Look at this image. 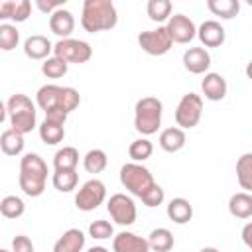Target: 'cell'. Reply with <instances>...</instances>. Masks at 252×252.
Here are the masks:
<instances>
[{
    "label": "cell",
    "instance_id": "9c48e42d",
    "mask_svg": "<svg viewBox=\"0 0 252 252\" xmlns=\"http://www.w3.org/2000/svg\"><path fill=\"white\" fill-rule=\"evenodd\" d=\"M106 209H108L110 219H112L116 224H120V226H130V224H134L136 215H138L136 203L132 201V197H128V195H124V193H114V195L108 199Z\"/></svg>",
    "mask_w": 252,
    "mask_h": 252
},
{
    "label": "cell",
    "instance_id": "5b68a950",
    "mask_svg": "<svg viewBox=\"0 0 252 252\" xmlns=\"http://www.w3.org/2000/svg\"><path fill=\"white\" fill-rule=\"evenodd\" d=\"M120 183L126 187V191H130L136 197H142L156 181L154 175L148 167H144L142 163H124L120 167Z\"/></svg>",
    "mask_w": 252,
    "mask_h": 252
},
{
    "label": "cell",
    "instance_id": "e0dca14e",
    "mask_svg": "<svg viewBox=\"0 0 252 252\" xmlns=\"http://www.w3.org/2000/svg\"><path fill=\"white\" fill-rule=\"evenodd\" d=\"M49 30L61 39H67L75 30V16L65 8L55 10L53 14H49Z\"/></svg>",
    "mask_w": 252,
    "mask_h": 252
},
{
    "label": "cell",
    "instance_id": "f546056e",
    "mask_svg": "<svg viewBox=\"0 0 252 252\" xmlns=\"http://www.w3.org/2000/svg\"><path fill=\"white\" fill-rule=\"evenodd\" d=\"M51 181H53V187L57 191L71 193L79 183V175H77V169H59V171L53 173Z\"/></svg>",
    "mask_w": 252,
    "mask_h": 252
},
{
    "label": "cell",
    "instance_id": "ac0fdd59",
    "mask_svg": "<svg viewBox=\"0 0 252 252\" xmlns=\"http://www.w3.org/2000/svg\"><path fill=\"white\" fill-rule=\"evenodd\" d=\"M53 51V43L45 37V35H30L26 41H24V53L26 57L30 59H35V61H45L49 57V53Z\"/></svg>",
    "mask_w": 252,
    "mask_h": 252
},
{
    "label": "cell",
    "instance_id": "4316f807",
    "mask_svg": "<svg viewBox=\"0 0 252 252\" xmlns=\"http://www.w3.org/2000/svg\"><path fill=\"white\" fill-rule=\"evenodd\" d=\"M207 8L222 20H232L240 12V2L238 0H207Z\"/></svg>",
    "mask_w": 252,
    "mask_h": 252
},
{
    "label": "cell",
    "instance_id": "d590c367",
    "mask_svg": "<svg viewBox=\"0 0 252 252\" xmlns=\"http://www.w3.org/2000/svg\"><path fill=\"white\" fill-rule=\"evenodd\" d=\"M67 69H69V63H65L63 59H59V57H55V55L47 57V59L41 63V73H43L47 79H59V77H63V75L67 73Z\"/></svg>",
    "mask_w": 252,
    "mask_h": 252
},
{
    "label": "cell",
    "instance_id": "83f0119b",
    "mask_svg": "<svg viewBox=\"0 0 252 252\" xmlns=\"http://www.w3.org/2000/svg\"><path fill=\"white\" fill-rule=\"evenodd\" d=\"M236 179H238V185L246 193H250V189H252V154L250 152H246L238 158V161H236Z\"/></svg>",
    "mask_w": 252,
    "mask_h": 252
},
{
    "label": "cell",
    "instance_id": "44dd1931",
    "mask_svg": "<svg viewBox=\"0 0 252 252\" xmlns=\"http://www.w3.org/2000/svg\"><path fill=\"white\" fill-rule=\"evenodd\" d=\"M185 132L181 130V128H177V126H171V128H165V130H161V134H159V148L163 150V152H167V154H175V152H179L183 146H185Z\"/></svg>",
    "mask_w": 252,
    "mask_h": 252
},
{
    "label": "cell",
    "instance_id": "6da1fadb",
    "mask_svg": "<svg viewBox=\"0 0 252 252\" xmlns=\"http://www.w3.org/2000/svg\"><path fill=\"white\" fill-rule=\"evenodd\" d=\"M118 24V12L112 0H85L81 10V26L89 33L112 30Z\"/></svg>",
    "mask_w": 252,
    "mask_h": 252
},
{
    "label": "cell",
    "instance_id": "8d00e7d4",
    "mask_svg": "<svg viewBox=\"0 0 252 252\" xmlns=\"http://www.w3.org/2000/svg\"><path fill=\"white\" fill-rule=\"evenodd\" d=\"M20 41V32L12 24H0V49L2 51H12L18 47Z\"/></svg>",
    "mask_w": 252,
    "mask_h": 252
},
{
    "label": "cell",
    "instance_id": "d6a6232c",
    "mask_svg": "<svg viewBox=\"0 0 252 252\" xmlns=\"http://www.w3.org/2000/svg\"><path fill=\"white\" fill-rule=\"evenodd\" d=\"M171 10H173V6H171L169 0H150L148 6H146V12H148L150 20L158 22V24L169 20L171 18Z\"/></svg>",
    "mask_w": 252,
    "mask_h": 252
},
{
    "label": "cell",
    "instance_id": "b9f144b4",
    "mask_svg": "<svg viewBox=\"0 0 252 252\" xmlns=\"http://www.w3.org/2000/svg\"><path fill=\"white\" fill-rule=\"evenodd\" d=\"M250 232H252V222H248L244 228H242V240H244V244L246 246H250L252 242H250Z\"/></svg>",
    "mask_w": 252,
    "mask_h": 252
},
{
    "label": "cell",
    "instance_id": "3957f363",
    "mask_svg": "<svg viewBox=\"0 0 252 252\" xmlns=\"http://www.w3.org/2000/svg\"><path fill=\"white\" fill-rule=\"evenodd\" d=\"M6 110L10 114V126L12 130L20 132V134H28L35 128L37 122V112H35V104L32 102L30 96L16 93L8 98L6 102Z\"/></svg>",
    "mask_w": 252,
    "mask_h": 252
},
{
    "label": "cell",
    "instance_id": "836d02e7",
    "mask_svg": "<svg viewBox=\"0 0 252 252\" xmlns=\"http://www.w3.org/2000/svg\"><path fill=\"white\" fill-rule=\"evenodd\" d=\"M152 152H154V146H152V142H150L148 138H138V140H134V142L130 144V148H128V156H130V159H132L134 163L146 161V159L152 156Z\"/></svg>",
    "mask_w": 252,
    "mask_h": 252
},
{
    "label": "cell",
    "instance_id": "e575fe53",
    "mask_svg": "<svg viewBox=\"0 0 252 252\" xmlns=\"http://www.w3.org/2000/svg\"><path fill=\"white\" fill-rule=\"evenodd\" d=\"M79 104H81V94H79V91L73 89V87H61V94H59V104H57V108L69 116V112H73Z\"/></svg>",
    "mask_w": 252,
    "mask_h": 252
},
{
    "label": "cell",
    "instance_id": "7a4b0ae2",
    "mask_svg": "<svg viewBox=\"0 0 252 252\" xmlns=\"http://www.w3.org/2000/svg\"><path fill=\"white\" fill-rule=\"evenodd\" d=\"M47 181V163L37 154H26L20 159V189L28 197H39L45 191Z\"/></svg>",
    "mask_w": 252,
    "mask_h": 252
},
{
    "label": "cell",
    "instance_id": "4fadbf2b",
    "mask_svg": "<svg viewBox=\"0 0 252 252\" xmlns=\"http://www.w3.org/2000/svg\"><path fill=\"white\" fill-rule=\"evenodd\" d=\"M183 67L193 75H203L211 67V55L205 47H189L183 53Z\"/></svg>",
    "mask_w": 252,
    "mask_h": 252
},
{
    "label": "cell",
    "instance_id": "7c38bea8",
    "mask_svg": "<svg viewBox=\"0 0 252 252\" xmlns=\"http://www.w3.org/2000/svg\"><path fill=\"white\" fill-rule=\"evenodd\" d=\"M197 37L205 47H220L224 43L226 32L217 20H207L197 28Z\"/></svg>",
    "mask_w": 252,
    "mask_h": 252
},
{
    "label": "cell",
    "instance_id": "74e56055",
    "mask_svg": "<svg viewBox=\"0 0 252 252\" xmlns=\"http://www.w3.org/2000/svg\"><path fill=\"white\" fill-rule=\"evenodd\" d=\"M89 234H91L93 238H96V240H106V238L114 236V226H112L108 220L98 219V220H93V222L89 224Z\"/></svg>",
    "mask_w": 252,
    "mask_h": 252
},
{
    "label": "cell",
    "instance_id": "2e32d148",
    "mask_svg": "<svg viewBox=\"0 0 252 252\" xmlns=\"http://www.w3.org/2000/svg\"><path fill=\"white\" fill-rule=\"evenodd\" d=\"M32 12L30 0H0V20L26 22Z\"/></svg>",
    "mask_w": 252,
    "mask_h": 252
},
{
    "label": "cell",
    "instance_id": "7402d4cb",
    "mask_svg": "<svg viewBox=\"0 0 252 252\" xmlns=\"http://www.w3.org/2000/svg\"><path fill=\"white\" fill-rule=\"evenodd\" d=\"M228 213L236 219H250L252 217V195L246 191L234 193L228 199Z\"/></svg>",
    "mask_w": 252,
    "mask_h": 252
},
{
    "label": "cell",
    "instance_id": "484cf974",
    "mask_svg": "<svg viewBox=\"0 0 252 252\" xmlns=\"http://www.w3.org/2000/svg\"><path fill=\"white\" fill-rule=\"evenodd\" d=\"M39 138H41V142H45L47 146H55V144L63 142V138H65V124L51 122V120H43V122L39 124Z\"/></svg>",
    "mask_w": 252,
    "mask_h": 252
},
{
    "label": "cell",
    "instance_id": "ba28073f",
    "mask_svg": "<svg viewBox=\"0 0 252 252\" xmlns=\"http://www.w3.org/2000/svg\"><path fill=\"white\" fill-rule=\"evenodd\" d=\"M106 199V187L100 179H89L81 185V189L75 195V207L79 211H94L98 205H102Z\"/></svg>",
    "mask_w": 252,
    "mask_h": 252
},
{
    "label": "cell",
    "instance_id": "603a6c76",
    "mask_svg": "<svg viewBox=\"0 0 252 252\" xmlns=\"http://www.w3.org/2000/svg\"><path fill=\"white\" fill-rule=\"evenodd\" d=\"M59 94H61V87L59 85H43L37 89L35 93V102L41 110L49 112L53 108H57L59 104Z\"/></svg>",
    "mask_w": 252,
    "mask_h": 252
},
{
    "label": "cell",
    "instance_id": "cb8c5ba5",
    "mask_svg": "<svg viewBox=\"0 0 252 252\" xmlns=\"http://www.w3.org/2000/svg\"><path fill=\"white\" fill-rule=\"evenodd\" d=\"M24 146H26L24 134H20V132H16L12 128L2 132V136H0V150L6 156H20L24 152Z\"/></svg>",
    "mask_w": 252,
    "mask_h": 252
},
{
    "label": "cell",
    "instance_id": "d4e9b609",
    "mask_svg": "<svg viewBox=\"0 0 252 252\" xmlns=\"http://www.w3.org/2000/svg\"><path fill=\"white\" fill-rule=\"evenodd\" d=\"M146 240H148L150 250L154 252H169L173 248V234L169 228H163V226L154 228Z\"/></svg>",
    "mask_w": 252,
    "mask_h": 252
},
{
    "label": "cell",
    "instance_id": "7bdbcfd3",
    "mask_svg": "<svg viewBox=\"0 0 252 252\" xmlns=\"http://www.w3.org/2000/svg\"><path fill=\"white\" fill-rule=\"evenodd\" d=\"M6 114H8V110H6V104L0 100V124L4 122V118H6Z\"/></svg>",
    "mask_w": 252,
    "mask_h": 252
},
{
    "label": "cell",
    "instance_id": "60d3db41",
    "mask_svg": "<svg viewBox=\"0 0 252 252\" xmlns=\"http://www.w3.org/2000/svg\"><path fill=\"white\" fill-rule=\"evenodd\" d=\"M63 2H65V0H63ZM63 2H61V0H51V2H47V0H35V6H37L41 12H45V14H53L55 10L63 8Z\"/></svg>",
    "mask_w": 252,
    "mask_h": 252
},
{
    "label": "cell",
    "instance_id": "f35d334b",
    "mask_svg": "<svg viewBox=\"0 0 252 252\" xmlns=\"http://www.w3.org/2000/svg\"><path fill=\"white\" fill-rule=\"evenodd\" d=\"M142 203L146 205V207H150V209H154V207H158V205H161L163 203V199H165V193H163V189L158 185V183H154L142 197Z\"/></svg>",
    "mask_w": 252,
    "mask_h": 252
},
{
    "label": "cell",
    "instance_id": "5bb4252c",
    "mask_svg": "<svg viewBox=\"0 0 252 252\" xmlns=\"http://www.w3.org/2000/svg\"><path fill=\"white\" fill-rule=\"evenodd\" d=\"M112 250L114 252H150V246L146 238L134 232L122 230L112 238Z\"/></svg>",
    "mask_w": 252,
    "mask_h": 252
},
{
    "label": "cell",
    "instance_id": "ee69618b",
    "mask_svg": "<svg viewBox=\"0 0 252 252\" xmlns=\"http://www.w3.org/2000/svg\"><path fill=\"white\" fill-rule=\"evenodd\" d=\"M87 252H108L104 246H93V248H89Z\"/></svg>",
    "mask_w": 252,
    "mask_h": 252
},
{
    "label": "cell",
    "instance_id": "52a82bcc",
    "mask_svg": "<svg viewBox=\"0 0 252 252\" xmlns=\"http://www.w3.org/2000/svg\"><path fill=\"white\" fill-rule=\"evenodd\" d=\"M53 55L63 59L65 63H87L93 57V47L83 39H59L53 45Z\"/></svg>",
    "mask_w": 252,
    "mask_h": 252
},
{
    "label": "cell",
    "instance_id": "30bf717a",
    "mask_svg": "<svg viewBox=\"0 0 252 252\" xmlns=\"http://www.w3.org/2000/svg\"><path fill=\"white\" fill-rule=\"evenodd\" d=\"M138 45H140L142 51H146L148 55L159 57V55H165V53L171 49L173 41H171L169 33L165 32V26H159V28H156V30H146V32H142V33L138 35Z\"/></svg>",
    "mask_w": 252,
    "mask_h": 252
},
{
    "label": "cell",
    "instance_id": "8fae6325",
    "mask_svg": "<svg viewBox=\"0 0 252 252\" xmlns=\"http://www.w3.org/2000/svg\"><path fill=\"white\" fill-rule=\"evenodd\" d=\"M165 32L169 33L173 43H189L197 35L193 20L185 14H173L165 24Z\"/></svg>",
    "mask_w": 252,
    "mask_h": 252
},
{
    "label": "cell",
    "instance_id": "ab89813d",
    "mask_svg": "<svg viewBox=\"0 0 252 252\" xmlns=\"http://www.w3.org/2000/svg\"><path fill=\"white\" fill-rule=\"evenodd\" d=\"M12 252H33V242L26 234H18L12 240Z\"/></svg>",
    "mask_w": 252,
    "mask_h": 252
},
{
    "label": "cell",
    "instance_id": "d6986e66",
    "mask_svg": "<svg viewBox=\"0 0 252 252\" xmlns=\"http://www.w3.org/2000/svg\"><path fill=\"white\" fill-rule=\"evenodd\" d=\"M85 248V234L79 228L65 230L53 244V252H81Z\"/></svg>",
    "mask_w": 252,
    "mask_h": 252
},
{
    "label": "cell",
    "instance_id": "bcb514c9",
    "mask_svg": "<svg viewBox=\"0 0 252 252\" xmlns=\"http://www.w3.org/2000/svg\"><path fill=\"white\" fill-rule=\"evenodd\" d=\"M0 252H12V250H4V248H0Z\"/></svg>",
    "mask_w": 252,
    "mask_h": 252
},
{
    "label": "cell",
    "instance_id": "277c9868",
    "mask_svg": "<svg viewBox=\"0 0 252 252\" xmlns=\"http://www.w3.org/2000/svg\"><path fill=\"white\" fill-rule=\"evenodd\" d=\"M163 104L156 96H144L134 106V128L142 136H152L161 124Z\"/></svg>",
    "mask_w": 252,
    "mask_h": 252
},
{
    "label": "cell",
    "instance_id": "f1b7e54d",
    "mask_svg": "<svg viewBox=\"0 0 252 252\" xmlns=\"http://www.w3.org/2000/svg\"><path fill=\"white\" fill-rule=\"evenodd\" d=\"M77 163H79V152L73 146H63L53 156V167H55V171H59V169H75Z\"/></svg>",
    "mask_w": 252,
    "mask_h": 252
},
{
    "label": "cell",
    "instance_id": "1f68e13d",
    "mask_svg": "<svg viewBox=\"0 0 252 252\" xmlns=\"http://www.w3.org/2000/svg\"><path fill=\"white\" fill-rule=\"evenodd\" d=\"M26 213V203L18 195H6L0 201V215L6 219H20Z\"/></svg>",
    "mask_w": 252,
    "mask_h": 252
},
{
    "label": "cell",
    "instance_id": "4dcf8cb0",
    "mask_svg": "<svg viewBox=\"0 0 252 252\" xmlns=\"http://www.w3.org/2000/svg\"><path fill=\"white\" fill-rule=\"evenodd\" d=\"M106 163H108L106 152L104 150H98V148L89 150L85 154V158H83V167H85L87 173H100V171H104Z\"/></svg>",
    "mask_w": 252,
    "mask_h": 252
},
{
    "label": "cell",
    "instance_id": "f6af8a7d",
    "mask_svg": "<svg viewBox=\"0 0 252 252\" xmlns=\"http://www.w3.org/2000/svg\"><path fill=\"white\" fill-rule=\"evenodd\" d=\"M199 252H219V250H217L215 246H205V248H201Z\"/></svg>",
    "mask_w": 252,
    "mask_h": 252
},
{
    "label": "cell",
    "instance_id": "8992f818",
    "mask_svg": "<svg viewBox=\"0 0 252 252\" xmlns=\"http://www.w3.org/2000/svg\"><path fill=\"white\" fill-rule=\"evenodd\" d=\"M201 114H203V98L195 93L183 94L181 100L177 102V108H175L177 128H181V130L195 128L201 120Z\"/></svg>",
    "mask_w": 252,
    "mask_h": 252
},
{
    "label": "cell",
    "instance_id": "ffe728a7",
    "mask_svg": "<svg viewBox=\"0 0 252 252\" xmlns=\"http://www.w3.org/2000/svg\"><path fill=\"white\" fill-rule=\"evenodd\" d=\"M165 213H167L169 220H173L175 224H187L193 219V205L183 197H175L169 201Z\"/></svg>",
    "mask_w": 252,
    "mask_h": 252
},
{
    "label": "cell",
    "instance_id": "9a60e30c",
    "mask_svg": "<svg viewBox=\"0 0 252 252\" xmlns=\"http://www.w3.org/2000/svg\"><path fill=\"white\" fill-rule=\"evenodd\" d=\"M201 91L205 94V98L217 102V100H222L226 96V91H228V85H226V79L219 73H205L203 81H201Z\"/></svg>",
    "mask_w": 252,
    "mask_h": 252
}]
</instances>
